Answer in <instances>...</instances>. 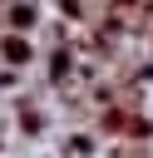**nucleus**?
<instances>
[{
    "mask_svg": "<svg viewBox=\"0 0 153 158\" xmlns=\"http://www.w3.org/2000/svg\"><path fill=\"white\" fill-rule=\"evenodd\" d=\"M0 40H5V44H0V49H5V59H10V64H25V59H30V54H35V49H30V40H25V35H0Z\"/></svg>",
    "mask_w": 153,
    "mask_h": 158,
    "instance_id": "f257e3e1",
    "label": "nucleus"
}]
</instances>
